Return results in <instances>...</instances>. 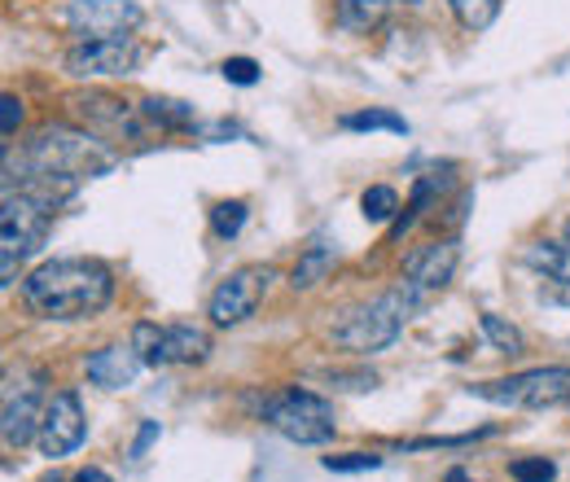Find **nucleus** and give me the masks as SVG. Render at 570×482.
<instances>
[{
    "label": "nucleus",
    "instance_id": "1",
    "mask_svg": "<svg viewBox=\"0 0 570 482\" xmlns=\"http://www.w3.org/2000/svg\"><path fill=\"white\" fill-rule=\"evenodd\" d=\"M119 163L115 145L88 128L49 124L18 149V189H40L49 198H67L79 180H92Z\"/></svg>",
    "mask_w": 570,
    "mask_h": 482
},
{
    "label": "nucleus",
    "instance_id": "2",
    "mask_svg": "<svg viewBox=\"0 0 570 482\" xmlns=\"http://www.w3.org/2000/svg\"><path fill=\"white\" fill-rule=\"evenodd\" d=\"M22 298L45 321H83L110 307L115 273L101 259H49L22 281Z\"/></svg>",
    "mask_w": 570,
    "mask_h": 482
},
{
    "label": "nucleus",
    "instance_id": "3",
    "mask_svg": "<svg viewBox=\"0 0 570 482\" xmlns=\"http://www.w3.org/2000/svg\"><path fill=\"white\" fill-rule=\"evenodd\" d=\"M58 198L40 189H4V210H0V285L9 289L18 281V268L27 255L40 250V242L53 228Z\"/></svg>",
    "mask_w": 570,
    "mask_h": 482
},
{
    "label": "nucleus",
    "instance_id": "4",
    "mask_svg": "<svg viewBox=\"0 0 570 482\" xmlns=\"http://www.w3.org/2000/svg\"><path fill=\"white\" fill-rule=\"evenodd\" d=\"M417 303H422V298H417L409 285H395V289L377 294L373 303L347 312V321L334 329V343L343 346V351H356V355L386 351V346L400 343V334H404V325H409V312H413Z\"/></svg>",
    "mask_w": 570,
    "mask_h": 482
},
{
    "label": "nucleus",
    "instance_id": "5",
    "mask_svg": "<svg viewBox=\"0 0 570 482\" xmlns=\"http://www.w3.org/2000/svg\"><path fill=\"white\" fill-rule=\"evenodd\" d=\"M259 416H264L282 439L298 443V447H321V443H330L334 430H338L334 404L321 400L316 391H303V386H289V391L268 395Z\"/></svg>",
    "mask_w": 570,
    "mask_h": 482
},
{
    "label": "nucleus",
    "instance_id": "6",
    "mask_svg": "<svg viewBox=\"0 0 570 482\" xmlns=\"http://www.w3.org/2000/svg\"><path fill=\"white\" fill-rule=\"evenodd\" d=\"M474 400H488L500 409H558L570 400V364H544V368H522L497 382L470 386Z\"/></svg>",
    "mask_w": 570,
    "mask_h": 482
},
{
    "label": "nucleus",
    "instance_id": "7",
    "mask_svg": "<svg viewBox=\"0 0 570 482\" xmlns=\"http://www.w3.org/2000/svg\"><path fill=\"white\" fill-rule=\"evenodd\" d=\"M45 373L40 368H18L4 377V413H0V434L4 447H27L31 439H40V421H45Z\"/></svg>",
    "mask_w": 570,
    "mask_h": 482
},
{
    "label": "nucleus",
    "instance_id": "8",
    "mask_svg": "<svg viewBox=\"0 0 570 482\" xmlns=\"http://www.w3.org/2000/svg\"><path fill=\"white\" fill-rule=\"evenodd\" d=\"M132 346L145 368H171V364H203L212 355V334L198 325H132Z\"/></svg>",
    "mask_w": 570,
    "mask_h": 482
},
{
    "label": "nucleus",
    "instance_id": "9",
    "mask_svg": "<svg viewBox=\"0 0 570 482\" xmlns=\"http://www.w3.org/2000/svg\"><path fill=\"white\" fill-rule=\"evenodd\" d=\"M273 281H277V273L268 264H246V268L224 276L212 289V298H207V316H212L215 329H233V325L250 321Z\"/></svg>",
    "mask_w": 570,
    "mask_h": 482
},
{
    "label": "nucleus",
    "instance_id": "10",
    "mask_svg": "<svg viewBox=\"0 0 570 482\" xmlns=\"http://www.w3.org/2000/svg\"><path fill=\"white\" fill-rule=\"evenodd\" d=\"M71 110L88 124V132H97L110 145H132V140H145L154 132V124L141 115V106H128V101H119L110 92H97V88L75 92Z\"/></svg>",
    "mask_w": 570,
    "mask_h": 482
},
{
    "label": "nucleus",
    "instance_id": "11",
    "mask_svg": "<svg viewBox=\"0 0 570 482\" xmlns=\"http://www.w3.org/2000/svg\"><path fill=\"white\" fill-rule=\"evenodd\" d=\"M145 22L137 0H71L67 4V31L75 40H119L132 36Z\"/></svg>",
    "mask_w": 570,
    "mask_h": 482
},
{
    "label": "nucleus",
    "instance_id": "12",
    "mask_svg": "<svg viewBox=\"0 0 570 482\" xmlns=\"http://www.w3.org/2000/svg\"><path fill=\"white\" fill-rule=\"evenodd\" d=\"M141 62V49L132 45V36H119V40H75L62 58V67L71 79H119V75H132Z\"/></svg>",
    "mask_w": 570,
    "mask_h": 482
},
{
    "label": "nucleus",
    "instance_id": "13",
    "mask_svg": "<svg viewBox=\"0 0 570 482\" xmlns=\"http://www.w3.org/2000/svg\"><path fill=\"white\" fill-rule=\"evenodd\" d=\"M83 434H88V416H83L79 395L75 391L49 395V409H45V421H40V439H36L40 456H49V461L71 456L75 447L83 443Z\"/></svg>",
    "mask_w": 570,
    "mask_h": 482
},
{
    "label": "nucleus",
    "instance_id": "14",
    "mask_svg": "<svg viewBox=\"0 0 570 482\" xmlns=\"http://www.w3.org/2000/svg\"><path fill=\"white\" fill-rule=\"evenodd\" d=\"M456 264H461L456 242H430V246L409 255V264H404V285H409L417 298L439 294V289H448V281L456 276Z\"/></svg>",
    "mask_w": 570,
    "mask_h": 482
},
{
    "label": "nucleus",
    "instance_id": "15",
    "mask_svg": "<svg viewBox=\"0 0 570 482\" xmlns=\"http://www.w3.org/2000/svg\"><path fill=\"white\" fill-rule=\"evenodd\" d=\"M83 368H88V382H92V386H101V391H128V386H137L145 360L137 355L132 343L128 346L115 343V346L92 351V355L83 360Z\"/></svg>",
    "mask_w": 570,
    "mask_h": 482
},
{
    "label": "nucleus",
    "instance_id": "16",
    "mask_svg": "<svg viewBox=\"0 0 570 482\" xmlns=\"http://www.w3.org/2000/svg\"><path fill=\"white\" fill-rule=\"evenodd\" d=\"M334 264H338V250H334V246H325V242L307 246V250L298 255V264L289 268V289H294V294H307V289H316L325 276L334 273Z\"/></svg>",
    "mask_w": 570,
    "mask_h": 482
},
{
    "label": "nucleus",
    "instance_id": "17",
    "mask_svg": "<svg viewBox=\"0 0 570 482\" xmlns=\"http://www.w3.org/2000/svg\"><path fill=\"white\" fill-rule=\"evenodd\" d=\"M141 115L158 132H189V128L198 124L194 106H189V101H176V97H145Z\"/></svg>",
    "mask_w": 570,
    "mask_h": 482
},
{
    "label": "nucleus",
    "instance_id": "18",
    "mask_svg": "<svg viewBox=\"0 0 570 482\" xmlns=\"http://www.w3.org/2000/svg\"><path fill=\"white\" fill-rule=\"evenodd\" d=\"M522 264L544 273L549 281H558V285H570V242H531L522 250Z\"/></svg>",
    "mask_w": 570,
    "mask_h": 482
},
{
    "label": "nucleus",
    "instance_id": "19",
    "mask_svg": "<svg viewBox=\"0 0 570 482\" xmlns=\"http://www.w3.org/2000/svg\"><path fill=\"white\" fill-rule=\"evenodd\" d=\"M343 128L347 132H395V137H409V119L395 115V110H356V115H343Z\"/></svg>",
    "mask_w": 570,
    "mask_h": 482
},
{
    "label": "nucleus",
    "instance_id": "20",
    "mask_svg": "<svg viewBox=\"0 0 570 482\" xmlns=\"http://www.w3.org/2000/svg\"><path fill=\"white\" fill-rule=\"evenodd\" d=\"M395 0H338V22L347 31H373Z\"/></svg>",
    "mask_w": 570,
    "mask_h": 482
},
{
    "label": "nucleus",
    "instance_id": "21",
    "mask_svg": "<svg viewBox=\"0 0 570 482\" xmlns=\"http://www.w3.org/2000/svg\"><path fill=\"white\" fill-rule=\"evenodd\" d=\"M479 329H483V338L497 346L500 355H527V338H522V329H518V325H509V321L497 316V312H483V316H479Z\"/></svg>",
    "mask_w": 570,
    "mask_h": 482
},
{
    "label": "nucleus",
    "instance_id": "22",
    "mask_svg": "<svg viewBox=\"0 0 570 482\" xmlns=\"http://www.w3.org/2000/svg\"><path fill=\"white\" fill-rule=\"evenodd\" d=\"M246 219H250V207H246L242 198H224V203L212 207V233L219 242H233V237L246 228Z\"/></svg>",
    "mask_w": 570,
    "mask_h": 482
},
{
    "label": "nucleus",
    "instance_id": "23",
    "mask_svg": "<svg viewBox=\"0 0 570 482\" xmlns=\"http://www.w3.org/2000/svg\"><path fill=\"white\" fill-rule=\"evenodd\" d=\"M448 4H452L456 22H461L465 31H483V27H492L500 13V0H448Z\"/></svg>",
    "mask_w": 570,
    "mask_h": 482
},
{
    "label": "nucleus",
    "instance_id": "24",
    "mask_svg": "<svg viewBox=\"0 0 570 482\" xmlns=\"http://www.w3.org/2000/svg\"><path fill=\"white\" fill-rule=\"evenodd\" d=\"M360 210H364V219L386 224V219H395V210H400V194H395L391 185H373V189L360 194Z\"/></svg>",
    "mask_w": 570,
    "mask_h": 482
},
{
    "label": "nucleus",
    "instance_id": "25",
    "mask_svg": "<svg viewBox=\"0 0 570 482\" xmlns=\"http://www.w3.org/2000/svg\"><path fill=\"white\" fill-rule=\"evenodd\" d=\"M321 465L330 474H368V470H382V456L377 452H338V456H325Z\"/></svg>",
    "mask_w": 570,
    "mask_h": 482
},
{
    "label": "nucleus",
    "instance_id": "26",
    "mask_svg": "<svg viewBox=\"0 0 570 482\" xmlns=\"http://www.w3.org/2000/svg\"><path fill=\"white\" fill-rule=\"evenodd\" d=\"M509 479L513 482H553L558 479V465L549 456H522L509 465Z\"/></svg>",
    "mask_w": 570,
    "mask_h": 482
},
{
    "label": "nucleus",
    "instance_id": "27",
    "mask_svg": "<svg viewBox=\"0 0 570 482\" xmlns=\"http://www.w3.org/2000/svg\"><path fill=\"white\" fill-rule=\"evenodd\" d=\"M219 75L228 83H237V88H250V83H259V62L255 58H224Z\"/></svg>",
    "mask_w": 570,
    "mask_h": 482
},
{
    "label": "nucleus",
    "instance_id": "28",
    "mask_svg": "<svg viewBox=\"0 0 570 482\" xmlns=\"http://www.w3.org/2000/svg\"><path fill=\"white\" fill-rule=\"evenodd\" d=\"M18 124H22V101H18L13 92H4V97H0V132H4V140H13Z\"/></svg>",
    "mask_w": 570,
    "mask_h": 482
},
{
    "label": "nucleus",
    "instance_id": "29",
    "mask_svg": "<svg viewBox=\"0 0 570 482\" xmlns=\"http://www.w3.org/2000/svg\"><path fill=\"white\" fill-rule=\"evenodd\" d=\"M158 439V421H145L141 434H137V443H132V461H141L145 452H149V443Z\"/></svg>",
    "mask_w": 570,
    "mask_h": 482
},
{
    "label": "nucleus",
    "instance_id": "30",
    "mask_svg": "<svg viewBox=\"0 0 570 482\" xmlns=\"http://www.w3.org/2000/svg\"><path fill=\"white\" fill-rule=\"evenodd\" d=\"M71 482H115V479H110L106 470H97V465H88V470H79V474H75Z\"/></svg>",
    "mask_w": 570,
    "mask_h": 482
},
{
    "label": "nucleus",
    "instance_id": "31",
    "mask_svg": "<svg viewBox=\"0 0 570 482\" xmlns=\"http://www.w3.org/2000/svg\"><path fill=\"white\" fill-rule=\"evenodd\" d=\"M443 482H470V474H465V470H448V479Z\"/></svg>",
    "mask_w": 570,
    "mask_h": 482
},
{
    "label": "nucleus",
    "instance_id": "32",
    "mask_svg": "<svg viewBox=\"0 0 570 482\" xmlns=\"http://www.w3.org/2000/svg\"><path fill=\"white\" fill-rule=\"evenodd\" d=\"M562 233H567V242H570V219H567V228H562Z\"/></svg>",
    "mask_w": 570,
    "mask_h": 482
},
{
    "label": "nucleus",
    "instance_id": "33",
    "mask_svg": "<svg viewBox=\"0 0 570 482\" xmlns=\"http://www.w3.org/2000/svg\"><path fill=\"white\" fill-rule=\"evenodd\" d=\"M404 4H422V0H404Z\"/></svg>",
    "mask_w": 570,
    "mask_h": 482
},
{
    "label": "nucleus",
    "instance_id": "34",
    "mask_svg": "<svg viewBox=\"0 0 570 482\" xmlns=\"http://www.w3.org/2000/svg\"><path fill=\"white\" fill-rule=\"evenodd\" d=\"M49 482H58V479H49Z\"/></svg>",
    "mask_w": 570,
    "mask_h": 482
}]
</instances>
